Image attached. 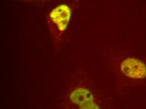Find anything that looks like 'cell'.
Returning <instances> with one entry per match:
<instances>
[{
  "instance_id": "6da1fadb",
  "label": "cell",
  "mask_w": 146,
  "mask_h": 109,
  "mask_svg": "<svg viewBox=\"0 0 146 109\" xmlns=\"http://www.w3.org/2000/svg\"><path fill=\"white\" fill-rule=\"evenodd\" d=\"M72 11L68 5L60 4L54 8L49 14L48 22L56 36H60L68 25Z\"/></svg>"
},
{
  "instance_id": "7a4b0ae2",
  "label": "cell",
  "mask_w": 146,
  "mask_h": 109,
  "mask_svg": "<svg viewBox=\"0 0 146 109\" xmlns=\"http://www.w3.org/2000/svg\"><path fill=\"white\" fill-rule=\"evenodd\" d=\"M123 73L129 77L141 79L146 77V65L143 62L134 58L125 60L121 65Z\"/></svg>"
},
{
  "instance_id": "3957f363",
  "label": "cell",
  "mask_w": 146,
  "mask_h": 109,
  "mask_svg": "<svg viewBox=\"0 0 146 109\" xmlns=\"http://www.w3.org/2000/svg\"><path fill=\"white\" fill-rule=\"evenodd\" d=\"M71 100L82 108H94L93 98L90 92L84 89H79L72 93Z\"/></svg>"
},
{
  "instance_id": "277c9868",
  "label": "cell",
  "mask_w": 146,
  "mask_h": 109,
  "mask_svg": "<svg viewBox=\"0 0 146 109\" xmlns=\"http://www.w3.org/2000/svg\"><path fill=\"white\" fill-rule=\"evenodd\" d=\"M12 1L24 2H33L35 1L36 0H12Z\"/></svg>"
}]
</instances>
